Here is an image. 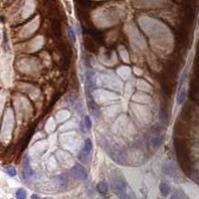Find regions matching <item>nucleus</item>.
<instances>
[{"label": "nucleus", "mask_w": 199, "mask_h": 199, "mask_svg": "<svg viewBox=\"0 0 199 199\" xmlns=\"http://www.w3.org/2000/svg\"><path fill=\"white\" fill-rule=\"evenodd\" d=\"M118 197H119V199H132L129 196V194H126V193H122L121 195H118Z\"/></svg>", "instance_id": "obj_16"}, {"label": "nucleus", "mask_w": 199, "mask_h": 199, "mask_svg": "<svg viewBox=\"0 0 199 199\" xmlns=\"http://www.w3.org/2000/svg\"><path fill=\"white\" fill-rule=\"evenodd\" d=\"M92 147H93L92 142H91V140H90L89 139H87L85 140L84 147H83V150H82L83 154L86 155V156H87V155H89L90 153H91V150H92Z\"/></svg>", "instance_id": "obj_4"}, {"label": "nucleus", "mask_w": 199, "mask_h": 199, "mask_svg": "<svg viewBox=\"0 0 199 199\" xmlns=\"http://www.w3.org/2000/svg\"><path fill=\"white\" fill-rule=\"evenodd\" d=\"M169 199H188V197H187L186 194H184L183 192H179L178 191V192L173 193Z\"/></svg>", "instance_id": "obj_8"}, {"label": "nucleus", "mask_w": 199, "mask_h": 199, "mask_svg": "<svg viewBox=\"0 0 199 199\" xmlns=\"http://www.w3.org/2000/svg\"><path fill=\"white\" fill-rule=\"evenodd\" d=\"M164 168L167 169V171H165V172L169 175H172V173L174 172V167L172 166V163H166L164 165Z\"/></svg>", "instance_id": "obj_11"}, {"label": "nucleus", "mask_w": 199, "mask_h": 199, "mask_svg": "<svg viewBox=\"0 0 199 199\" xmlns=\"http://www.w3.org/2000/svg\"><path fill=\"white\" fill-rule=\"evenodd\" d=\"M159 190H160V192L163 196H166V195L169 193V191H170V187H169L167 183L161 182L160 185H159Z\"/></svg>", "instance_id": "obj_6"}, {"label": "nucleus", "mask_w": 199, "mask_h": 199, "mask_svg": "<svg viewBox=\"0 0 199 199\" xmlns=\"http://www.w3.org/2000/svg\"><path fill=\"white\" fill-rule=\"evenodd\" d=\"M162 142V139H160V136H153V139H151V143H153V146L157 147L161 144Z\"/></svg>", "instance_id": "obj_10"}, {"label": "nucleus", "mask_w": 199, "mask_h": 199, "mask_svg": "<svg viewBox=\"0 0 199 199\" xmlns=\"http://www.w3.org/2000/svg\"><path fill=\"white\" fill-rule=\"evenodd\" d=\"M22 174L23 177L25 179H28V178H31L33 176L34 172H33V169L31 168L30 166V162H29V159L26 157L24 159L23 161V165H22Z\"/></svg>", "instance_id": "obj_2"}, {"label": "nucleus", "mask_w": 199, "mask_h": 199, "mask_svg": "<svg viewBox=\"0 0 199 199\" xmlns=\"http://www.w3.org/2000/svg\"><path fill=\"white\" fill-rule=\"evenodd\" d=\"M32 199H40V197L38 196V195L34 194V195H32Z\"/></svg>", "instance_id": "obj_17"}, {"label": "nucleus", "mask_w": 199, "mask_h": 199, "mask_svg": "<svg viewBox=\"0 0 199 199\" xmlns=\"http://www.w3.org/2000/svg\"><path fill=\"white\" fill-rule=\"evenodd\" d=\"M57 180H58V182L61 184V185H66V184H67V178L64 175L57 176Z\"/></svg>", "instance_id": "obj_12"}, {"label": "nucleus", "mask_w": 199, "mask_h": 199, "mask_svg": "<svg viewBox=\"0 0 199 199\" xmlns=\"http://www.w3.org/2000/svg\"><path fill=\"white\" fill-rule=\"evenodd\" d=\"M113 188L115 192L118 195H121L122 193H125V182L122 179H115L113 181Z\"/></svg>", "instance_id": "obj_3"}, {"label": "nucleus", "mask_w": 199, "mask_h": 199, "mask_svg": "<svg viewBox=\"0 0 199 199\" xmlns=\"http://www.w3.org/2000/svg\"><path fill=\"white\" fill-rule=\"evenodd\" d=\"M71 175L78 179H86L87 178V173L85 171V169L80 165H75L74 167H72L70 170Z\"/></svg>", "instance_id": "obj_1"}, {"label": "nucleus", "mask_w": 199, "mask_h": 199, "mask_svg": "<svg viewBox=\"0 0 199 199\" xmlns=\"http://www.w3.org/2000/svg\"><path fill=\"white\" fill-rule=\"evenodd\" d=\"M98 191H99L100 193H102V194H105V193H107L108 192V183L106 181H101L98 183Z\"/></svg>", "instance_id": "obj_5"}, {"label": "nucleus", "mask_w": 199, "mask_h": 199, "mask_svg": "<svg viewBox=\"0 0 199 199\" xmlns=\"http://www.w3.org/2000/svg\"><path fill=\"white\" fill-rule=\"evenodd\" d=\"M185 98H186V89L182 88L178 94V97H177V104L182 105L184 101H185Z\"/></svg>", "instance_id": "obj_7"}, {"label": "nucleus", "mask_w": 199, "mask_h": 199, "mask_svg": "<svg viewBox=\"0 0 199 199\" xmlns=\"http://www.w3.org/2000/svg\"><path fill=\"white\" fill-rule=\"evenodd\" d=\"M85 124H86V126H87V129H91V126H92V122H91V118H90V117H87L85 118Z\"/></svg>", "instance_id": "obj_14"}, {"label": "nucleus", "mask_w": 199, "mask_h": 199, "mask_svg": "<svg viewBox=\"0 0 199 199\" xmlns=\"http://www.w3.org/2000/svg\"><path fill=\"white\" fill-rule=\"evenodd\" d=\"M69 34H70V37H71V40L73 42H75L76 41V36H75V32H74V30L72 29L71 27H69Z\"/></svg>", "instance_id": "obj_15"}, {"label": "nucleus", "mask_w": 199, "mask_h": 199, "mask_svg": "<svg viewBox=\"0 0 199 199\" xmlns=\"http://www.w3.org/2000/svg\"><path fill=\"white\" fill-rule=\"evenodd\" d=\"M7 173H8L10 176H15L16 175V169L13 168V167H8L7 168Z\"/></svg>", "instance_id": "obj_13"}, {"label": "nucleus", "mask_w": 199, "mask_h": 199, "mask_svg": "<svg viewBox=\"0 0 199 199\" xmlns=\"http://www.w3.org/2000/svg\"><path fill=\"white\" fill-rule=\"evenodd\" d=\"M16 198L17 199H26V191L22 188H19L16 191Z\"/></svg>", "instance_id": "obj_9"}]
</instances>
